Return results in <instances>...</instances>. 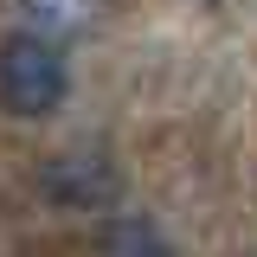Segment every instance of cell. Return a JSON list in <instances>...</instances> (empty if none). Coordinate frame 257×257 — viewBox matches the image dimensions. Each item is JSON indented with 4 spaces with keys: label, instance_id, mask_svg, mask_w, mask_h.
<instances>
[{
    "label": "cell",
    "instance_id": "1",
    "mask_svg": "<svg viewBox=\"0 0 257 257\" xmlns=\"http://www.w3.org/2000/svg\"><path fill=\"white\" fill-rule=\"evenodd\" d=\"M0 96H7V109L20 122H45L52 109H64L71 71H64L58 39H45L32 26L7 32V45H0Z\"/></svg>",
    "mask_w": 257,
    "mask_h": 257
},
{
    "label": "cell",
    "instance_id": "4",
    "mask_svg": "<svg viewBox=\"0 0 257 257\" xmlns=\"http://www.w3.org/2000/svg\"><path fill=\"white\" fill-rule=\"evenodd\" d=\"M20 13H26L32 32H45V39H77V32L96 20V0H20Z\"/></svg>",
    "mask_w": 257,
    "mask_h": 257
},
{
    "label": "cell",
    "instance_id": "3",
    "mask_svg": "<svg viewBox=\"0 0 257 257\" xmlns=\"http://www.w3.org/2000/svg\"><path fill=\"white\" fill-rule=\"evenodd\" d=\"M96 257H174L167 231L142 212H109L103 231H96Z\"/></svg>",
    "mask_w": 257,
    "mask_h": 257
},
{
    "label": "cell",
    "instance_id": "2",
    "mask_svg": "<svg viewBox=\"0 0 257 257\" xmlns=\"http://www.w3.org/2000/svg\"><path fill=\"white\" fill-rule=\"evenodd\" d=\"M39 193L58 212H116L122 206V167L96 142H71L39 161Z\"/></svg>",
    "mask_w": 257,
    "mask_h": 257
}]
</instances>
